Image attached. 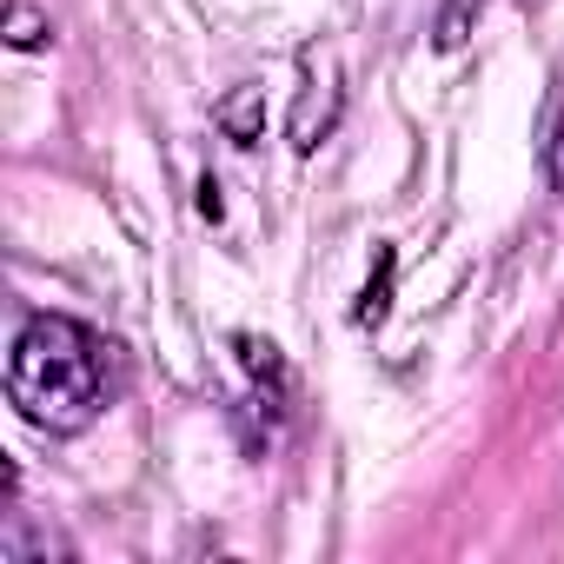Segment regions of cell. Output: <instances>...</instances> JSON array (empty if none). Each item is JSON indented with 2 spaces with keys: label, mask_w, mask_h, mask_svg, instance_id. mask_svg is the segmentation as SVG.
<instances>
[{
  "label": "cell",
  "mask_w": 564,
  "mask_h": 564,
  "mask_svg": "<svg viewBox=\"0 0 564 564\" xmlns=\"http://www.w3.org/2000/svg\"><path fill=\"white\" fill-rule=\"evenodd\" d=\"M113 399V346L74 319V313H34L21 319L14 346H8V405L54 432V438H74L87 432Z\"/></svg>",
  "instance_id": "obj_1"
},
{
  "label": "cell",
  "mask_w": 564,
  "mask_h": 564,
  "mask_svg": "<svg viewBox=\"0 0 564 564\" xmlns=\"http://www.w3.org/2000/svg\"><path fill=\"white\" fill-rule=\"evenodd\" d=\"M232 352H239V366H246V379H252V392H246V405H239L246 445L265 452V445L279 438V425H286V412H293V372H286V359H279V346L259 339V333H232Z\"/></svg>",
  "instance_id": "obj_2"
},
{
  "label": "cell",
  "mask_w": 564,
  "mask_h": 564,
  "mask_svg": "<svg viewBox=\"0 0 564 564\" xmlns=\"http://www.w3.org/2000/svg\"><path fill=\"white\" fill-rule=\"evenodd\" d=\"M333 120H339V74L326 67V80H319V54H306V94L293 107V147L313 153L333 133Z\"/></svg>",
  "instance_id": "obj_3"
},
{
  "label": "cell",
  "mask_w": 564,
  "mask_h": 564,
  "mask_svg": "<svg viewBox=\"0 0 564 564\" xmlns=\"http://www.w3.org/2000/svg\"><path fill=\"white\" fill-rule=\"evenodd\" d=\"M74 544L54 524H34V511H8V524H0V557H8V564H54Z\"/></svg>",
  "instance_id": "obj_4"
},
{
  "label": "cell",
  "mask_w": 564,
  "mask_h": 564,
  "mask_svg": "<svg viewBox=\"0 0 564 564\" xmlns=\"http://www.w3.org/2000/svg\"><path fill=\"white\" fill-rule=\"evenodd\" d=\"M213 120H219V133L232 147H259V133H265V94L259 87H239V94H226L213 107Z\"/></svg>",
  "instance_id": "obj_5"
},
{
  "label": "cell",
  "mask_w": 564,
  "mask_h": 564,
  "mask_svg": "<svg viewBox=\"0 0 564 564\" xmlns=\"http://www.w3.org/2000/svg\"><path fill=\"white\" fill-rule=\"evenodd\" d=\"M47 34H54V21H41L28 0H14V8H8V47L34 54V47H47Z\"/></svg>",
  "instance_id": "obj_6"
},
{
  "label": "cell",
  "mask_w": 564,
  "mask_h": 564,
  "mask_svg": "<svg viewBox=\"0 0 564 564\" xmlns=\"http://www.w3.org/2000/svg\"><path fill=\"white\" fill-rule=\"evenodd\" d=\"M392 265H399V259H392V252H379V279H372V286H366V300H359V313H352L359 326H379V319H386V293H392Z\"/></svg>",
  "instance_id": "obj_7"
},
{
  "label": "cell",
  "mask_w": 564,
  "mask_h": 564,
  "mask_svg": "<svg viewBox=\"0 0 564 564\" xmlns=\"http://www.w3.org/2000/svg\"><path fill=\"white\" fill-rule=\"evenodd\" d=\"M544 180H551V193L564 199V107H557V120H551V133H544Z\"/></svg>",
  "instance_id": "obj_8"
},
{
  "label": "cell",
  "mask_w": 564,
  "mask_h": 564,
  "mask_svg": "<svg viewBox=\"0 0 564 564\" xmlns=\"http://www.w3.org/2000/svg\"><path fill=\"white\" fill-rule=\"evenodd\" d=\"M471 8L478 0H452V8L438 14V47L452 54V47H465V28H471Z\"/></svg>",
  "instance_id": "obj_9"
},
{
  "label": "cell",
  "mask_w": 564,
  "mask_h": 564,
  "mask_svg": "<svg viewBox=\"0 0 564 564\" xmlns=\"http://www.w3.org/2000/svg\"><path fill=\"white\" fill-rule=\"evenodd\" d=\"M199 213H206V219H219V213H226V199H219V180H199Z\"/></svg>",
  "instance_id": "obj_10"
}]
</instances>
